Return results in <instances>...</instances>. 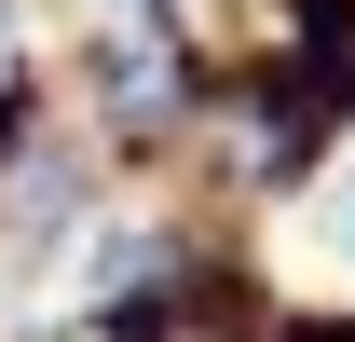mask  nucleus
Returning <instances> with one entry per match:
<instances>
[{
    "label": "nucleus",
    "instance_id": "obj_2",
    "mask_svg": "<svg viewBox=\"0 0 355 342\" xmlns=\"http://www.w3.org/2000/svg\"><path fill=\"white\" fill-rule=\"evenodd\" d=\"M301 247L328 260V274H355V151H342L328 178H314V206H301Z\"/></svg>",
    "mask_w": 355,
    "mask_h": 342
},
{
    "label": "nucleus",
    "instance_id": "obj_1",
    "mask_svg": "<svg viewBox=\"0 0 355 342\" xmlns=\"http://www.w3.org/2000/svg\"><path fill=\"white\" fill-rule=\"evenodd\" d=\"M96 42H110V110H150L164 96V42H150V0H69Z\"/></svg>",
    "mask_w": 355,
    "mask_h": 342
},
{
    "label": "nucleus",
    "instance_id": "obj_3",
    "mask_svg": "<svg viewBox=\"0 0 355 342\" xmlns=\"http://www.w3.org/2000/svg\"><path fill=\"white\" fill-rule=\"evenodd\" d=\"M0 55H14V28H0Z\"/></svg>",
    "mask_w": 355,
    "mask_h": 342
}]
</instances>
